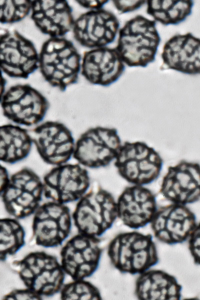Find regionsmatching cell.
Segmentation results:
<instances>
[{
  "mask_svg": "<svg viewBox=\"0 0 200 300\" xmlns=\"http://www.w3.org/2000/svg\"><path fill=\"white\" fill-rule=\"evenodd\" d=\"M115 48L122 61L130 67H146L156 58L160 38L155 20L138 15L120 30Z\"/></svg>",
  "mask_w": 200,
  "mask_h": 300,
  "instance_id": "cell-1",
  "label": "cell"
},
{
  "mask_svg": "<svg viewBox=\"0 0 200 300\" xmlns=\"http://www.w3.org/2000/svg\"><path fill=\"white\" fill-rule=\"evenodd\" d=\"M38 54V68L52 86L64 90L77 82L82 58L72 42L63 37L50 38Z\"/></svg>",
  "mask_w": 200,
  "mask_h": 300,
  "instance_id": "cell-2",
  "label": "cell"
},
{
  "mask_svg": "<svg viewBox=\"0 0 200 300\" xmlns=\"http://www.w3.org/2000/svg\"><path fill=\"white\" fill-rule=\"evenodd\" d=\"M108 254L116 268L132 274L143 273L158 260L152 236L136 232L117 235L109 244Z\"/></svg>",
  "mask_w": 200,
  "mask_h": 300,
  "instance_id": "cell-3",
  "label": "cell"
},
{
  "mask_svg": "<svg viewBox=\"0 0 200 300\" xmlns=\"http://www.w3.org/2000/svg\"><path fill=\"white\" fill-rule=\"evenodd\" d=\"M117 217L116 202L101 188L90 190L80 199L72 214L79 234L95 238L110 228Z\"/></svg>",
  "mask_w": 200,
  "mask_h": 300,
  "instance_id": "cell-4",
  "label": "cell"
},
{
  "mask_svg": "<svg viewBox=\"0 0 200 300\" xmlns=\"http://www.w3.org/2000/svg\"><path fill=\"white\" fill-rule=\"evenodd\" d=\"M114 166L120 176L128 182L144 186L158 178L163 160L160 154L146 144L126 142L122 144Z\"/></svg>",
  "mask_w": 200,
  "mask_h": 300,
  "instance_id": "cell-5",
  "label": "cell"
},
{
  "mask_svg": "<svg viewBox=\"0 0 200 300\" xmlns=\"http://www.w3.org/2000/svg\"><path fill=\"white\" fill-rule=\"evenodd\" d=\"M14 265L26 288L40 297L54 295L63 286L65 272L60 263L50 254L34 252Z\"/></svg>",
  "mask_w": 200,
  "mask_h": 300,
  "instance_id": "cell-6",
  "label": "cell"
},
{
  "mask_svg": "<svg viewBox=\"0 0 200 300\" xmlns=\"http://www.w3.org/2000/svg\"><path fill=\"white\" fill-rule=\"evenodd\" d=\"M122 146L116 128H90L76 140L73 158L85 168L106 167L115 160Z\"/></svg>",
  "mask_w": 200,
  "mask_h": 300,
  "instance_id": "cell-7",
  "label": "cell"
},
{
  "mask_svg": "<svg viewBox=\"0 0 200 300\" xmlns=\"http://www.w3.org/2000/svg\"><path fill=\"white\" fill-rule=\"evenodd\" d=\"M8 212L15 218L34 214L44 196L42 179L32 170L23 168L12 175L1 195Z\"/></svg>",
  "mask_w": 200,
  "mask_h": 300,
  "instance_id": "cell-8",
  "label": "cell"
},
{
  "mask_svg": "<svg viewBox=\"0 0 200 300\" xmlns=\"http://www.w3.org/2000/svg\"><path fill=\"white\" fill-rule=\"evenodd\" d=\"M4 116L22 127L42 122L48 108L46 98L30 86L16 85L4 92L0 102Z\"/></svg>",
  "mask_w": 200,
  "mask_h": 300,
  "instance_id": "cell-9",
  "label": "cell"
},
{
  "mask_svg": "<svg viewBox=\"0 0 200 300\" xmlns=\"http://www.w3.org/2000/svg\"><path fill=\"white\" fill-rule=\"evenodd\" d=\"M42 180L44 196L65 204L78 201L88 192L90 184L86 168L78 163L54 166Z\"/></svg>",
  "mask_w": 200,
  "mask_h": 300,
  "instance_id": "cell-10",
  "label": "cell"
},
{
  "mask_svg": "<svg viewBox=\"0 0 200 300\" xmlns=\"http://www.w3.org/2000/svg\"><path fill=\"white\" fill-rule=\"evenodd\" d=\"M30 133L33 145L46 164L55 166L68 162L73 157L76 140L70 130L64 124L42 122Z\"/></svg>",
  "mask_w": 200,
  "mask_h": 300,
  "instance_id": "cell-11",
  "label": "cell"
},
{
  "mask_svg": "<svg viewBox=\"0 0 200 300\" xmlns=\"http://www.w3.org/2000/svg\"><path fill=\"white\" fill-rule=\"evenodd\" d=\"M33 236L36 244L44 247L57 246L69 236L72 217L65 204L48 200L34 212Z\"/></svg>",
  "mask_w": 200,
  "mask_h": 300,
  "instance_id": "cell-12",
  "label": "cell"
},
{
  "mask_svg": "<svg viewBox=\"0 0 200 300\" xmlns=\"http://www.w3.org/2000/svg\"><path fill=\"white\" fill-rule=\"evenodd\" d=\"M39 67L34 44L16 31L0 35V69L8 76L27 78Z\"/></svg>",
  "mask_w": 200,
  "mask_h": 300,
  "instance_id": "cell-13",
  "label": "cell"
},
{
  "mask_svg": "<svg viewBox=\"0 0 200 300\" xmlns=\"http://www.w3.org/2000/svg\"><path fill=\"white\" fill-rule=\"evenodd\" d=\"M98 238L78 234L61 251L62 266L74 280H84L97 270L102 254Z\"/></svg>",
  "mask_w": 200,
  "mask_h": 300,
  "instance_id": "cell-14",
  "label": "cell"
},
{
  "mask_svg": "<svg viewBox=\"0 0 200 300\" xmlns=\"http://www.w3.org/2000/svg\"><path fill=\"white\" fill-rule=\"evenodd\" d=\"M120 22L112 12L100 8L91 10L74 20L72 31L76 40L88 48L104 47L116 36Z\"/></svg>",
  "mask_w": 200,
  "mask_h": 300,
  "instance_id": "cell-15",
  "label": "cell"
},
{
  "mask_svg": "<svg viewBox=\"0 0 200 300\" xmlns=\"http://www.w3.org/2000/svg\"><path fill=\"white\" fill-rule=\"evenodd\" d=\"M150 223L155 237L168 244L185 242L198 224L190 210L177 204L157 210Z\"/></svg>",
  "mask_w": 200,
  "mask_h": 300,
  "instance_id": "cell-16",
  "label": "cell"
},
{
  "mask_svg": "<svg viewBox=\"0 0 200 300\" xmlns=\"http://www.w3.org/2000/svg\"><path fill=\"white\" fill-rule=\"evenodd\" d=\"M160 192L173 204L186 205L199 201L200 164L182 160L170 166L162 178Z\"/></svg>",
  "mask_w": 200,
  "mask_h": 300,
  "instance_id": "cell-17",
  "label": "cell"
},
{
  "mask_svg": "<svg viewBox=\"0 0 200 300\" xmlns=\"http://www.w3.org/2000/svg\"><path fill=\"white\" fill-rule=\"evenodd\" d=\"M116 202L118 217L126 226L138 229L150 223L157 210L156 199L144 186L126 188Z\"/></svg>",
  "mask_w": 200,
  "mask_h": 300,
  "instance_id": "cell-18",
  "label": "cell"
},
{
  "mask_svg": "<svg viewBox=\"0 0 200 300\" xmlns=\"http://www.w3.org/2000/svg\"><path fill=\"white\" fill-rule=\"evenodd\" d=\"M125 69L116 48L106 46L93 48L84 53L81 73L90 83L104 86L116 82Z\"/></svg>",
  "mask_w": 200,
  "mask_h": 300,
  "instance_id": "cell-19",
  "label": "cell"
},
{
  "mask_svg": "<svg viewBox=\"0 0 200 300\" xmlns=\"http://www.w3.org/2000/svg\"><path fill=\"white\" fill-rule=\"evenodd\" d=\"M162 58L166 68L195 75L200 72V40L191 33L176 34L164 44Z\"/></svg>",
  "mask_w": 200,
  "mask_h": 300,
  "instance_id": "cell-20",
  "label": "cell"
},
{
  "mask_svg": "<svg viewBox=\"0 0 200 300\" xmlns=\"http://www.w3.org/2000/svg\"><path fill=\"white\" fill-rule=\"evenodd\" d=\"M31 16L36 25L50 38L63 37L72 29L74 20L66 0H34Z\"/></svg>",
  "mask_w": 200,
  "mask_h": 300,
  "instance_id": "cell-21",
  "label": "cell"
},
{
  "mask_svg": "<svg viewBox=\"0 0 200 300\" xmlns=\"http://www.w3.org/2000/svg\"><path fill=\"white\" fill-rule=\"evenodd\" d=\"M182 288L174 276L160 270H148L136 280L135 294L141 300H179Z\"/></svg>",
  "mask_w": 200,
  "mask_h": 300,
  "instance_id": "cell-22",
  "label": "cell"
},
{
  "mask_svg": "<svg viewBox=\"0 0 200 300\" xmlns=\"http://www.w3.org/2000/svg\"><path fill=\"white\" fill-rule=\"evenodd\" d=\"M33 143L30 132L21 126H0V162L14 164L30 154Z\"/></svg>",
  "mask_w": 200,
  "mask_h": 300,
  "instance_id": "cell-23",
  "label": "cell"
},
{
  "mask_svg": "<svg viewBox=\"0 0 200 300\" xmlns=\"http://www.w3.org/2000/svg\"><path fill=\"white\" fill-rule=\"evenodd\" d=\"M147 13L162 24L177 25L191 14L192 0H148Z\"/></svg>",
  "mask_w": 200,
  "mask_h": 300,
  "instance_id": "cell-24",
  "label": "cell"
},
{
  "mask_svg": "<svg viewBox=\"0 0 200 300\" xmlns=\"http://www.w3.org/2000/svg\"><path fill=\"white\" fill-rule=\"evenodd\" d=\"M25 233L14 218H0V260L16 254L24 245Z\"/></svg>",
  "mask_w": 200,
  "mask_h": 300,
  "instance_id": "cell-25",
  "label": "cell"
},
{
  "mask_svg": "<svg viewBox=\"0 0 200 300\" xmlns=\"http://www.w3.org/2000/svg\"><path fill=\"white\" fill-rule=\"evenodd\" d=\"M61 298L64 300H102L98 290L84 280H74L61 289Z\"/></svg>",
  "mask_w": 200,
  "mask_h": 300,
  "instance_id": "cell-26",
  "label": "cell"
},
{
  "mask_svg": "<svg viewBox=\"0 0 200 300\" xmlns=\"http://www.w3.org/2000/svg\"><path fill=\"white\" fill-rule=\"evenodd\" d=\"M32 0H0V23L20 21L31 12Z\"/></svg>",
  "mask_w": 200,
  "mask_h": 300,
  "instance_id": "cell-27",
  "label": "cell"
},
{
  "mask_svg": "<svg viewBox=\"0 0 200 300\" xmlns=\"http://www.w3.org/2000/svg\"><path fill=\"white\" fill-rule=\"evenodd\" d=\"M188 248L196 265L200 263V230L199 224L191 234L188 238Z\"/></svg>",
  "mask_w": 200,
  "mask_h": 300,
  "instance_id": "cell-28",
  "label": "cell"
},
{
  "mask_svg": "<svg viewBox=\"0 0 200 300\" xmlns=\"http://www.w3.org/2000/svg\"><path fill=\"white\" fill-rule=\"evenodd\" d=\"M42 297L26 288L25 290H14L7 294L4 298L7 300H40Z\"/></svg>",
  "mask_w": 200,
  "mask_h": 300,
  "instance_id": "cell-29",
  "label": "cell"
},
{
  "mask_svg": "<svg viewBox=\"0 0 200 300\" xmlns=\"http://www.w3.org/2000/svg\"><path fill=\"white\" fill-rule=\"evenodd\" d=\"M116 8L121 14L134 11L140 8L146 0H112Z\"/></svg>",
  "mask_w": 200,
  "mask_h": 300,
  "instance_id": "cell-30",
  "label": "cell"
},
{
  "mask_svg": "<svg viewBox=\"0 0 200 300\" xmlns=\"http://www.w3.org/2000/svg\"><path fill=\"white\" fill-rule=\"evenodd\" d=\"M108 0H78V2L82 6L91 10H98L102 8Z\"/></svg>",
  "mask_w": 200,
  "mask_h": 300,
  "instance_id": "cell-31",
  "label": "cell"
},
{
  "mask_svg": "<svg viewBox=\"0 0 200 300\" xmlns=\"http://www.w3.org/2000/svg\"><path fill=\"white\" fill-rule=\"evenodd\" d=\"M10 176L6 168L0 162V196L6 186Z\"/></svg>",
  "mask_w": 200,
  "mask_h": 300,
  "instance_id": "cell-32",
  "label": "cell"
},
{
  "mask_svg": "<svg viewBox=\"0 0 200 300\" xmlns=\"http://www.w3.org/2000/svg\"><path fill=\"white\" fill-rule=\"evenodd\" d=\"M6 84V80L2 76V71L0 69V102L5 92Z\"/></svg>",
  "mask_w": 200,
  "mask_h": 300,
  "instance_id": "cell-33",
  "label": "cell"
}]
</instances>
